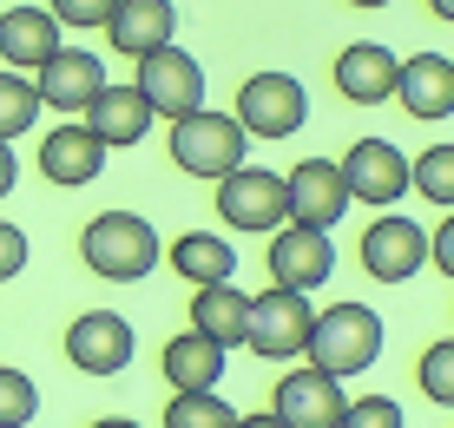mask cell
Returning a JSON list of instances; mask_svg holds the SVG:
<instances>
[{
    "label": "cell",
    "mask_w": 454,
    "mask_h": 428,
    "mask_svg": "<svg viewBox=\"0 0 454 428\" xmlns=\"http://www.w3.org/2000/svg\"><path fill=\"white\" fill-rule=\"evenodd\" d=\"M159 225L152 218H138V211H99L92 225L80 231V264L92 277H106V283H138V277H152L159 271Z\"/></svg>",
    "instance_id": "obj_1"
},
{
    "label": "cell",
    "mask_w": 454,
    "mask_h": 428,
    "mask_svg": "<svg viewBox=\"0 0 454 428\" xmlns=\"http://www.w3.org/2000/svg\"><path fill=\"white\" fill-rule=\"evenodd\" d=\"M303 356H309V369L349 383V376L375 369V356H382V316H375L369 304H330V310H317Z\"/></svg>",
    "instance_id": "obj_2"
},
{
    "label": "cell",
    "mask_w": 454,
    "mask_h": 428,
    "mask_svg": "<svg viewBox=\"0 0 454 428\" xmlns=\"http://www.w3.org/2000/svg\"><path fill=\"white\" fill-rule=\"evenodd\" d=\"M165 152H171V165H178L184 178H211V185H217L224 171H238L244 158H250V139H244V125L231 119V113H217V106H198V113L171 119Z\"/></svg>",
    "instance_id": "obj_3"
},
{
    "label": "cell",
    "mask_w": 454,
    "mask_h": 428,
    "mask_svg": "<svg viewBox=\"0 0 454 428\" xmlns=\"http://www.w3.org/2000/svg\"><path fill=\"white\" fill-rule=\"evenodd\" d=\"M231 119L244 125V139H263V146H277V139H296L309 125V92L303 79L284 73V67H263L250 73L238 86V99H231Z\"/></svg>",
    "instance_id": "obj_4"
},
{
    "label": "cell",
    "mask_w": 454,
    "mask_h": 428,
    "mask_svg": "<svg viewBox=\"0 0 454 428\" xmlns=\"http://www.w3.org/2000/svg\"><path fill=\"white\" fill-rule=\"evenodd\" d=\"M309 323H317V310H309L303 290L263 283V290L250 297V310H244V350L263 356V362H296L303 343H309Z\"/></svg>",
    "instance_id": "obj_5"
},
{
    "label": "cell",
    "mask_w": 454,
    "mask_h": 428,
    "mask_svg": "<svg viewBox=\"0 0 454 428\" xmlns=\"http://www.w3.org/2000/svg\"><path fill=\"white\" fill-rule=\"evenodd\" d=\"M336 171H342L349 204H375V211H388V204L409 198V152L388 146V139H356V146L336 158Z\"/></svg>",
    "instance_id": "obj_6"
},
{
    "label": "cell",
    "mask_w": 454,
    "mask_h": 428,
    "mask_svg": "<svg viewBox=\"0 0 454 428\" xmlns=\"http://www.w3.org/2000/svg\"><path fill=\"white\" fill-rule=\"evenodd\" d=\"M138 99L152 106V119H184L205 106V67H198L184 46H159V53H138Z\"/></svg>",
    "instance_id": "obj_7"
},
{
    "label": "cell",
    "mask_w": 454,
    "mask_h": 428,
    "mask_svg": "<svg viewBox=\"0 0 454 428\" xmlns=\"http://www.w3.org/2000/svg\"><path fill=\"white\" fill-rule=\"evenodd\" d=\"M217 218H224L231 231H257L270 237L277 225H290V204H284V178L263 165H238L217 178Z\"/></svg>",
    "instance_id": "obj_8"
},
{
    "label": "cell",
    "mask_w": 454,
    "mask_h": 428,
    "mask_svg": "<svg viewBox=\"0 0 454 428\" xmlns=\"http://www.w3.org/2000/svg\"><path fill=\"white\" fill-rule=\"evenodd\" d=\"M263 271H270L277 290H323L336 271V244L330 231H309V225H277L270 231V258H263Z\"/></svg>",
    "instance_id": "obj_9"
},
{
    "label": "cell",
    "mask_w": 454,
    "mask_h": 428,
    "mask_svg": "<svg viewBox=\"0 0 454 428\" xmlns=\"http://www.w3.org/2000/svg\"><path fill=\"white\" fill-rule=\"evenodd\" d=\"M132 350H138V337L119 310H80L67 323V362L80 376H119L132 362Z\"/></svg>",
    "instance_id": "obj_10"
},
{
    "label": "cell",
    "mask_w": 454,
    "mask_h": 428,
    "mask_svg": "<svg viewBox=\"0 0 454 428\" xmlns=\"http://www.w3.org/2000/svg\"><path fill=\"white\" fill-rule=\"evenodd\" d=\"M99 86H106L99 53H80V46H59V53H46L40 67H34V92H40V106H53L59 119H80L86 106L99 99Z\"/></svg>",
    "instance_id": "obj_11"
},
{
    "label": "cell",
    "mask_w": 454,
    "mask_h": 428,
    "mask_svg": "<svg viewBox=\"0 0 454 428\" xmlns=\"http://www.w3.org/2000/svg\"><path fill=\"white\" fill-rule=\"evenodd\" d=\"M421 264H428V231L402 211H382L375 225L363 231V271L375 283H409Z\"/></svg>",
    "instance_id": "obj_12"
},
{
    "label": "cell",
    "mask_w": 454,
    "mask_h": 428,
    "mask_svg": "<svg viewBox=\"0 0 454 428\" xmlns=\"http://www.w3.org/2000/svg\"><path fill=\"white\" fill-rule=\"evenodd\" d=\"M284 204H290V225L336 231L342 218H349V192H342L336 158H303V165L284 178Z\"/></svg>",
    "instance_id": "obj_13"
},
{
    "label": "cell",
    "mask_w": 454,
    "mask_h": 428,
    "mask_svg": "<svg viewBox=\"0 0 454 428\" xmlns=\"http://www.w3.org/2000/svg\"><path fill=\"white\" fill-rule=\"evenodd\" d=\"M342 383L336 376H323V369H284L277 376V395H270V416L284 422V428H336L342 422Z\"/></svg>",
    "instance_id": "obj_14"
},
{
    "label": "cell",
    "mask_w": 454,
    "mask_h": 428,
    "mask_svg": "<svg viewBox=\"0 0 454 428\" xmlns=\"http://www.w3.org/2000/svg\"><path fill=\"white\" fill-rule=\"evenodd\" d=\"M388 99L421 125L454 119V59L448 53H409L395 67V92H388Z\"/></svg>",
    "instance_id": "obj_15"
},
{
    "label": "cell",
    "mask_w": 454,
    "mask_h": 428,
    "mask_svg": "<svg viewBox=\"0 0 454 428\" xmlns=\"http://www.w3.org/2000/svg\"><path fill=\"white\" fill-rule=\"evenodd\" d=\"M106 158H113V152H106L80 119H59L53 132L40 139V178L59 185V192H80V185H92L106 171Z\"/></svg>",
    "instance_id": "obj_16"
},
{
    "label": "cell",
    "mask_w": 454,
    "mask_h": 428,
    "mask_svg": "<svg viewBox=\"0 0 454 428\" xmlns=\"http://www.w3.org/2000/svg\"><path fill=\"white\" fill-rule=\"evenodd\" d=\"M395 67H402V53L395 46H382V40H356V46H342L336 53V92L349 106H388V92H395Z\"/></svg>",
    "instance_id": "obj_17"
},
{
    "label": "cell",
    "mask_w": 454,
    "mask_h": 428,
    "mask_svg": "<svg viewBox=\"0 0 454 428\" xmlns=\"http://www.w3.org/2000/svg\"><path fill=\"white\" fill-rule=\"evenodd\" d=\"M80 125L99 139L106 152H125V146H138V139L152 132V106L138 99V86H113V79H106L99 99L80 113Z\"/></svg>",
    "instance_id": "obj_18"
},
{
    "label": "cell",
    "mask_w": 454,
    "mask_h": 428,
    "mask_svg": "<svg viewBox=\"0 0 454 428\" xmlns=\"http://www.w3.org/2000/svg\"><path fill=\"white\" fill-rule=\"evenodd\" d=\"M106 34H113V53H125V59L159 53V46H171V34H178V7H171V0H119Z\"/></svg>",
    "instance_id": "obj_19"
},
{
    "label": "cell",
    "mask_w": 454,
    "mask_h": 428,
    "mask_svg": "<svg viewBox=\"0 0 454 428\" xmlns=\"http://www.w3.org/2000/svg\"><path fill=\"white\" fill-rule=\"evenodd\" d=\"M224 362L231 350H217L211 337H198V329H178V337L159 350V369H165V389H217L224 383Z\"/></svg>",
    "instance_id": "obj_20"
},
{
    "label": "cell",
    "mask_w": 454,
    "mask_h": 428,
    "mask_svg": "<svg viewBox=\"0 0 454 428\" xmlns=\"http://www.w3.org/2000/svg\"><path fill=\"white\" fill-rule=\"evenodd\" d=\"M46 53H59V20L46 7H7L0 13V67L34 73Z\"/></svg>",
    "instance_id": "obj_21"
},
{
    "label": "cell",
    "mask_w": 454,
    "mask_h": 428,
    "mask_svg": "<svg viewBox=\"0 0 454 428\" xmlns=\"http://www.w3.org/2000/svg\"><path fill=\"white\" fill-rule=\"evenodd\" d=\"M159 258L178 271L184 283H224V277H238V250H231V237H217V231H178L171 244L159 250Z\"/></svg>",
    "instance_id": "obj_22"
},
{
    "label": "cell",
    "mask_w": 454,
    "mask_h": 428,
    "mask_svg": "<svg viewBox=\"0 0 454 428\" xmlns=\"http://www.w3.org/2000/svg\"><path fill=\"white\" fill-rule=\"evenodd\" d=\"M244 310H250V297L238 290V277H224V283H198L184 316H192V329L211 337L217 350H238L244 343Z\"/></svg>",
    "instance_id": "obj_23"
},
{
    "label": "cell",
    "mask_w": 454,
    "mask_h": 428,
    "mask_svg": "<svg viewBox=\"0 0 454 428\" xmlns=\"http://www.w3.org/2000/svg\"><path fill=\"white\" fill-rule=\"evenodd\" d=\"M46 113L40 106V92H34V79L27 73H13V67H0V139H20V132H34V119Z\"/></svg>",
    "instance_id": "obj_24"
},
{
    "label": "cell",
    "mask_w": 454,
    "mask_h": 428,
    "mask_svg": "<svg viewBox=\"0 0 454 428\" xmlns=\"http://www.w3.org/2000/svg\"><path fill=\"white\" fill-rule=\"evenodd\" d=\"M231 422H238V408L217 389H178L165 402V428H231Z\"/></svg>",
    "instance_id": "obj_25"
},
{
    "label": "cell",
    "mask_w": 454,
    "mask_h": 428,
    "mask_svg": "<svg viewBox=\"0 0 454 428\" xmlns=\"http://www.w3.org/2000/svg\"><path fill=\"white\" fill-rule=\"evenodd\" d=\"M409 185L434 211H454V146H428L421 158H409Z\"/></svg>",
    "instance_id": "obj_26"
},
{
    "label": "cell",
    "mask_w": 454,
    "mask_h": 428,
    "mask_svg": "<svg viewBox=\"0 0 454 428\" xmlns=\"http://www.w3.org/2000/svg\"><path fill=\"white\" fill-rule=\"evenodd\" d=\"M415 383H421V395H428L434 408H454V343H448V337H434L428 350H421Z\"/></svg>",
    "instance_id": "obj_27"
},
{
    "label": "cell",
    "mask_w": 454,
    "mask_h": 428,
    "mask_svg": "<svg viewBox=\"0 0 454 428\" xmlns=\"http://www.w3.org/2000/svg\"><path fill=\"white\" fill-rule=\"evenodd\" d=\"M40 416V383L27 369H7L0 362V428H27Z\"/></svg>",
    "instance_id": "obj_28"
},
{
    "label": "cell",
    "mask_w": 454,
    "mask_h": 428,
    "mask_svg": "<svg viewBox=\"0 0 454 428\" xmlns=\"http://www.w3.org/2000/svg\"><path fill=\"white\" fill-rule=\"evenodd\" d=\"M336 428H402V402L395 395H356V402H342Z\"/></svg>",
    "instance_id": "obj_29"
},
{
    "label": "cell",
    "mask_w": 454,
    "mask_h": 428,
    "mask_svg": "<svg viewBox=\"0 0 454 428\" xmlns=\"http://www.w3.org/2000/svg\"><path fill=\"white\" fill-rule=\"evenodd\" d=\"M119 0H46V13H53L59 27H80V34H92V27L113 20Z\"/></svg>",
    "instance_id": "obj_30"
},
{
    "label": "cell",
    "mask_w": 454,
    "mask_h": 428,
    "mask_svg": "<svg viewBox=\"0 0 454 428\" xmlns=\"http://www.w3.org/2000/svg\"><path fill=\"white\" fill-rule=\"evenodd\" d=\"M27 258H34V244H27V231L0 218V283H13V277H20V271H27Z\"/></svg>",
    "instance_id": "obj_31"
},
{
    "label": "cell",
    "mask_w": 454,
    "mask_h": 428,
    "mask_svg": "<svg viewBox=\"0 0 454 428\" xmlns=\"http://www.w3.org/2000/svg\"><path fill=\"white\" fill-rule=\"evenodd\" d=\"M428 258H434V271H442V277H454V225H442L428 237Z\"/></svg>",
    "instance_id": "obj_32"
},
{
    "label": "cell",
    "mask_w": 454,
    "mask_h": 428,
    "mask_svg": "<svg viewBox=\"0 0 454 428\" xmlns=\"http://www.w3.org/2000/svg\"><path fill=\"white\" fill-rule=\"evenodd\" d=\"M13 185H20V158H13V146L0 139V198H7Z\"/></svg>",
    "instance_id": "obj_33"
},
{
    "label": "cell",
    "mask_w": 454,
    "mask_h": 428,
    "mask_svg": "<svg viewBox=\"0 0 454 428\" xmlns=\"http://www.w3.org/2000/svg\"><path fill=\"white\" fill-rule=\"evenodd\" d=\"M231 428H284V422H277V416H270V408H263V416H238V422H231Z\"/></svg>",
    "instance_id": "obj_34"
},
{
    "label": "cell",
    "mask_w": 454,
    "mask_h": 428,
    "mask_svg": "<svg viewBox=\"0 0 454 428\" xmlns=\"http://www.w3.org/2000/svg\"><path fill=\"white\" fill-rule=\"evenodd\" d=\"M86 428H145V422H132V416H99V422H86Z\"/></svg>",
    "instance_id": "obj_35"
},
{
    "label": "cell",
    "mask_w": 454,
    "mask_h": 428,
    "mask_svg": "<svg viewBox=\"0 0 454 428\" xmlns=\"http://www.w3.org/2000/svg\"><path fill=\"white\" fill-rule=\"evenodd\" d=\"M428 13L434 20H454V0H428Z\"/></svg>",
    "instance_id": "obj_36"
},
{
    "label": "cell",
    "mask_w": 454,
    "mask_h": 428,
    "mask_svg": "<svg viewBox=\"0 0 454 428\" xmlns=\"http://www.w3.org/2000/svg\"><path fill=\"white\" fill-rule=\"evenodd\" d=\"M349 7H388V0H349Z\"/></svg>",
    "instance_id": "obj_37"
}]
</instances>
